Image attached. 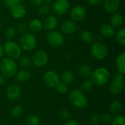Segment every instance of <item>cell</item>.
I'll return each instance as SVG.
<instances>
[{
    "mask_svg": "<svg viewBox=\"0 0 125 125\" xmlns=\"http://www.w3.org/2000/svg\"><path fill=\"white\" fill-rule=\"evenodd\" d=\"M110 73L108 69L103 67H100L94 70L92 73L91 81L93 84L98 86H105L110 79Z\"/></svg>",
    "mask_w": 125,
    "mask_h": 125,
    "instance_id": "1",
    "label": "cell"
},
{
    "mask_svg": "<svg viewBox=\"0 0 125 125\" xmlns=\"http://www.w3.org/2000/svg\"><path fill=\"white\" fill-rule=\"evenodd\" d=\"M69 100L73 105L78 109H83L88 106V100L82 90L75 89L69 94Z\"/></svg>",
    "mask_w": 125,
    "mask_h": 125,
    "instance_id": "2",
    "label": "cell"
},
{
    "mask_svg": "<svg viewBox=\"0 0 125 125\" xmlns=\"http://www.w3.org/2000/svg\"><path fill=\"white\" fill-rule=\"evenodd\" d=\"M18 67L14 59L10 58H4L0 62V72L5 78H12L17 73Z\"/></svg>",
    "mask_w": 125,
    "mask_h": 125,
    "instance_id": "3",
    "label": "cell"
},
{
    "mask_svg": "<svg viewBox=\"0 0 125 125\" xmlns=\"http://www.w3.org/2000/svg\"><path fill=\"white\" fill-rule=\"evenodd\" d=\"M4 53H5L8 58L12 59H16L20 58L22 50L20 45L12 40H7L5 42L4 46Z\"/></svg>",
    "mask_w": 125,
    "mask_h": 125,
    "instance_id": "4",
    "label": "cell"
},
{
    "mask_svg": "<svg viewBox=\"0 0 125 125\" xmlns=\"http://www.w3.org/2000/svg\"><path fill=\"white\" fill-rule=\"evenodd\" d=\"M19 45L21 50L25 51H31L34 50L37 45V38L33 34L26 32L21 37Z\"/></svg>",
    "mask_w": 125,
    "mask_h": 125,
    "instance_id": "5",
    "label": "cell"
},
{
    "mask_svg": "<svg viewBox=\"0 0 125 125\" xmlns=\"http://www.w3.org/2000/svg\"><path fill=\"white\" fill-rule=\"evenodd\" d=\"M46 41L53 48H60L64 43V37L61 32L53 30L47 34Z\"/></svg>",
    "mask_w": 125,
    "mask_h": 125,
    "instance_id": "6",
    "label": "cell"
},
{
    "mask_svg": "<svg viewBox=\"0 0 125 125\" xmlns=\"http://www.w3.org/2000/svg\"><path fill=\"white\" fill-rule=\"evenodd\" d=\"M91 52L93 57L97 60L105 59L108 53L107 46L101 42H94L91 47Z\"/></svg>",
    "mask_w": 125,
    "mask_h": 125,
    "instance_id": "7",
    "label": "cell"
},
{
    "mask_svg": "<svg viewBox=\"0 0 125 125\" xmlns=\"http://www.w3.org/2000/svg\"><path fill=\"white\" fill-rule=\"evenodd\" d=\"M49 60V56L48 53L43 50H39L36 51L31 58L32 64L38 68L42 67L45 65L47 64Z\"/></svg>",
    "mask_w": 125,
    "mask_h": 125,
    "instance_id": "8",
    "label": "cell"
},
{
    "mask_svg": "<svg viewBox=\"0 0 125 125\" xmlns=\"http://www.w3.org/2000/svg\"><path fill=\"white\" fill-rule=\"evenodd\" d=\"M125 86V76L124 74L117 73L110 84V92L113 94H119Z\"/></svg>",
    "mask_w": 125,
    "mask_h": 125,
    "instance_id": "9",
    "label": "cell"
},
{
    "mask_svg": "<svg viewBox=\"0 0 125 125\" xmlns=\"http://www.w3.org/2000/svg\"><path fill=\"white\" fill-rule=\"evenodd\" d=\"M70 7L68 0H55L52 4V11L56 15H64L67 13Z\"/></svg>",
    "mask_w": 125,
    "mask_h": 125,
    "instance_id": "10",
    "label": "cell"
},
{
    "mask_svg": "<svg viewBox=\"0 0 125 125\" xmlns=\"http://www.w3.org/2000/svg\"><path fill=\"white\" fill-rule=\"evenodd\" d=\"M43 81L50 88H55L60 82L59 75L53 70L47 71L43 75Z\"/></svg>",
    "mask_w": 125,
    "mask_h": 125,
    "instance_id": "11",
    "label": "cell"
},
{
    "mask_svg": "<svg viewBox=\"0 0 125 125\" xmlns=\"http://www.w3.org/2000/svg\"><path fill=\"white\" fill-rule=\"evenodd\" d=\"M86 9L81 5H75L70 11V18L75 22L82 21L86 17Z\"/></svg>",
    "mask_w": 125,
    "mask_h": 125,
    "instance_id": "12",
    "label": "cell"
},
{
    "mask_svg": "<svg viewBox=\"0 0 125 125\" xmlns=\"http://www.w3.org/2000/svg\"><path fill=\"white\" fill-rule=\"evenodd\" d=\"M78 29L76 22L73 20H66L61 25V31L65 34H74Z\"/></svg>",
    "mask_w": 125,
    "mask_h": 125,
    "instance_id": "13",
    "label": "cell"
},
{
    "mask_svg": "<svg viewBox=\"0 0 125 125\" xmlns=\"http://www.w3.org/2000/svg\"><path fill=\"white\" fill-rule=\"evenodd\" d=\"M103 2L105 10L111 14L116 12L121 5V0H103Z\"/></svg>",
    "mask_w": 125,
    "mask_h": 125,
    "instance_id": "14",
    "label": "cell"
},
{
    "mask_svg": "<svg viewBox=\"0 0 125 125\" xmlns=\"http://www.w3.org/2000/svg\"><path fill=\"white\" fill-rule=\"evenodd\" d=\"M58 24H59V20L57 17L53 15H49L47 17H45L44 22L42 23L43 27L49 31L55 30L56 28L58 26Z\"/></svg>",
    "mask_w": 125,
    "mask_h": 125,
    "instance_id": "15",
    "label": "cell"
},
{
    "mask_svg": "<svg viewBox=\"0 0 125 125\" xmlns=\"http://www.w3.org/2000/svg\"><path fill=\"white\" fill-rule=\"evenodd\" d=\"M10 13L15 19H22L26 14V10L23 5L20 4L10 8Z\"/></svg>",
    "mask_w": 125,
    "mask_h": 125,
    "instance_id": "16",
    "label": "cell"
},
{
    "mask_svg": "<svg viewBox=\"0 0 125 125\" xmlns=\"http://www.w3.org/2000/svg\"><path fill=\"white\" fill-rule=\"evenodd\" d=\"M21 93V89L18 85L12 84L9 86L6 90L7 97L10 100H16L19 97Z\"/></svg>",
    "mask_w": 125,
    "mask_h": 125,
    "instance_id": "17",
    "label": "cell"
},
{
    "mask_svg": "<svg viewBox=\"0 0 125 125\" xmlns=\"http://www.w3.org/2000/svg\"><path fill=\"white\" fill-rule=\"evenodd\" d=\"M42 27V21L40 18H34L29 22L28 25V30L31 34H36L40 32Z\"/></svg>",
    "mask_w": 125,
    "mask_h": 125,
    "instance_id": "18",
    "label": "cell"
},
{
    "mask_svg": "<svg viewBox=\"0 0 125 125\" xmlns=\"http://www.w3.org/2000/svg\"><path fill=\"white\" fill-rule=\"evenodd\" d=\"M110 23H111V25L114 29L121 28V26L124 23V17L121 13H119L118 12H114L111 16Z\"/></svg>",
    "mask_w": 125,
    "mask_h": 125,
    "instance_id": "19",
    "label": "cell"
},
{
    "mask_svg": "<svg viewBox=\"0 0 125 125\" xmlns=\"http://www.w3.org/2000/svg\"><path fill=\"white\" fill-rule=\"evenodd\" d=\"M100 34L105 38H111L115 35V29L111 24H104L100 27Z\"/></svg>",
    "mask_w": 125,
    "mask_h": 125,
    "instance_id": "20",
    "label": "cell"
},
{
    "mask_svg": "<svg viewBox=\"0 0 125 125\" xmlns=\"http://www.w3.org/2000/svg\"><path fill=\"white\" fill-rule=\"evenodd\" d=\"M116 68L119 73L125 74V52L119 53L116 59Z\"/></svg>",
    "mask_w": 125,
    "mask_h": 125,
    "instance_id": "21",
    "label": "cell"
},
{
    "mask_svg": "<svg viewBox=\"0 0 125 125\" xmlns=\"http://www.w3.org/2000/svg\"><path fill=\"white\" fill-rule=\"evenodd\" d=\"M81 40L86 44H91L94 42V34L89 30H83L80 34Z\"/></svg>",
    "mask_w": 125,
    "mask_h": 125,
    "instance_id": "22",
    "label": "cell"
},
{
    "mask_svg": "<svg viewBox=\"0 0 125 125\" xmlns=\"http://www.w3.org/2000/svg\"><path fill=\"white\" fill-rule=\"evenodd\" d=\"M15 75H16V80L18 82H21V83L29 81L31 77L30 72L26 69H23L17 72Z\"/></svg>",
    "mask_w": 125,
    "mask_h": 125,
    "instance_id": "23",
    "label": "cell"
},
{
    "mask_svg": "<svg viewBox=\"0 0 125 125\" xmlns=\"http://www.w3.org/2000/svg\"><path fill=\"white\" fill-rule=\"evenodd\" d=\"M61 79L62 81V83H64L66 85H70L74 80V75L71 71L67 70L62 74Z\"/></svg>",
    "mask_w": 125,
    "mask_h": 125,
    "instance_id": "24",
    "label": "cell"
},
{
    "mask_svg": "<svg viewBox=\"0 0 125 125\" xmlns=\"http://www.w3.org/2000/svg\"><path fill=\"white\" fill-rule=\"evenodd\" d=\"M123 108V105L120 100H114L110 105V111L112 114H116L122 111Z\"/></svg>",
    "mask_w": 125,
    "mask_h": 125,
    "instance_id": "25",
    "label": "cell"
},
{
    "mask_svg": "<svg viewBox=\"0 0 125 125\" xmlns=\"http://www.w3.org/2000/svg\"><path fill=\"white\" fill-rule=\"evenodd\" d=\"M51 12V7L45 4H42L38 7L37 14L41 17H47Z\"/></svg>",
    "mask_w": 125,
    "mask_h": 125,
    "instance_id": "26",
    "label": "cell"
},
{
    "mask_svg": "<svg viewBox=\"0 0 125 125\" xmlns=\"http://www.w3.org/2000/svg\"><path fill=\"white\" fill-rule=\"evenodd\" d=\"M115 36L116 38L117 42L122 45H125V28H120L116 33Z\"/></svg>",
    "mask_w": 125,
    "mask_h": 125,
    "instance_id": "27",
    "label": "cell"
},
{
    "mask_svg": "<svg viewBox=\"0 0 125 125\" xmlns=\"http://www.w3.org/2000/svg\"><path fill=\"white\" fill-rule=\"evenodd\" d=\"M78 73L81 76L86 78V77L89 76L91 74V68H90L89 65H88L86 64H83L79 67Z\"/></svg>",
    "mask_w": 125,
    "mask_h": 125,
    "instance_id": "28",
    "label": "cell"
},
{
    "mask_svg": "<svg viewBox=\"0 0 125 125\" xmlns=\"http://www.w3.org/2000/svg\"><path fill=\"white\" fill-rule=\"evenodd\" d=\"M16 33H17L16 29L12 26H10V27L7 28L5 31H4L5 37L8 40H11L12 39H13L16 36Z\"/></svg>",
    "mask_w": 125,
    "mask_h": 125,
    "instance_id": "29",
    "label": "cell"
},
{
    "mask_svg": "<svg viewBox=\"0 0 125 125\" xmlns=\"http://www.w3.org/2000/svg\"><path fill=\"white\" fill-rule=\"evenodd\" d=\"M19 64L21 66V67L24 69H27L31 66V60L28 56H23L19 60Z\"/></svg>",
    "mask_w": 125,
    "mask_h": 125,
    "instance_id": "30",
    "label": "cell"
},
{
    "mask_svg": "<svg viewBox=\"0 0 125 125\" xmlns=\"http://www.w3.org/2000/svg\"><path fill=\"white\" fill-rule=\"evenodd\" d=\"M26 125H39L40 119L36 115H30L26 119Z\"/></svg>",
    "mask_w": 125,
    "mask_h": 125,
    "instance_id": "31",
    "label": "cell"
},
{
    "mask_svg": "<svg viewBox=\"0 0 125 125\" xmlns=\"http://www.w3.org/2000/svg\"><path fill=\"white\" fill-rule=\"evenodd\" d=\"M112 125H125V117L122 115H119L116 116L114 119H112Z\"/></svg>",
    "mask_w": 125,
    "mask_h": 125,
    "instance_id": "32",
    "label": "cell"
},
{
    "mask_svg": "<svg viewBox=\"0 0 125 125\" xmlns=\"http://www.w3.org/2000/svg\"><path fill=\"white\" fill-rule=\"evenodd\" d=\"M93 88V83L90 80L85 81L82 84V91L90 92Z\"/></svg>",
    "mask_w": 125,
    "mask_h": 125,
    "instance_id": "33",
    "label": "cell"
},
{
    "mask_svg": "<svg viewBox=\"0 0 125 125\" xmlns=\"http://www.w3.org/2000/svg\"><path fill=\"white\" fill-rule=\"evenodd\" d=\"M22 108L19 105H16V106H14L12 110H11V115L13 117H18L21 115L22 114Z\"/></svg>",
    "mask_w": 125,
    "mask_h": 125,
    "instance_id": "34",
    "label": "cell"
},
{
    "mask_svg": "<svg viewBox=\"0 0 125 125\" xmlns=\"http://www.w3.org/2000/svg\"><path fill=\"white\" fill-rule=\"evenodd\" d=\"M23 0H4V4L7 8H12V7L21 4Z\"/></svg>",
    "mask_w": 125,
    "mask_h": 125,
    "instance_id": "35",
    "label": "cell"
},
{
    "mask_svg": "<svg viewBox=\"0 0 125 125\" xmlns=\"http://www.w3.org/2000/svg\"><path fill=\"white\" fill-rule=\"evenodd\" d=\"M56 88L58 92L60 93V94H64V93H66L67 91V89H68L67 88V85L64 84L62 82H59V84L56 86Z\"/></svg>",
    "mask_w": 125,
    "mask_h": 125,
    "instance_id": "36",
    "label": "cell"
},
{
    "mask_svg": "<svg viewBox=\"0 0 125 125\" xmlns=\"http://www.w3.org/2000/svg\"><path fill=\"white\" fill-rule=\"evenodd\" d=\"M27 30H28V26L24 23H20L17 26V31L18 32H20L21 34H22L26 33Z\"/></svg>",
    "mask_w": 125,
    "mask_h": 125,
    "instance_id": "37",
    "label": "cell"
},
{
    "mask_svg": "<svg viewBox=\"0 0 125 125\" xmlns=\"http://www.w3.org/2000/svg\"><path fill=\"white\" fill-rule=\"evenodd\" d=\"M100 118H101V120H102L104 123H105V124L110 123V122L112 121V119H113L111 115L110 114H108V113H103V114L101 115Z\"/></svg>",
    "mask_w": 125,
    "mask_h": 125,
    "instance_id": "38",
    "label": "cell"
},
{
    "mask_svg": "<svg viewBox=\"0 0 125 125\" xmlns=\"http://www.w3.org/2000/svg\"><path fill=\"white\" fill-rule=\"evenodd\" d=\"M59 116L63 120H67L70 118L71 114L70 112L67 110H62L59 113Z\"/></svg>",
    "mask_w": 125,
    "mask_h": 125,
    "instance_id": "39",
    "label": "cell"
},
{
    "mask_svg": "<svg viewBox=\"0 0 125 125\" xmlns=\"http://www.w3.org/2000/svg\"><path fill=\"white\" fill-rule=\"evenodd\" d=\"M90 121L93 125H97L99 123V121H100V117L97 114H94L90 116Z\"/></svg>",
    "mask_w": 125,
    "mask_h": 125,
    "instance_id": "40",
    "label": "cell"
},
{
    "mask_svg": "<svg viewBox=\"0 0 125 125\" xmlns=\"http://www.w3.org/2000/svg\"><path fill=\"white\" fill-rule=\"evenodd\" d=\"M29 2L34 7H39L42 4L45 0H28Z\"/></svg>",
    "mask_w": 125,
    "mask_h": 125,
    "instance_id": "41",
    "label": "cell"
},
{
    "mask_svg": "<svg viewBox=\"0 0 125 125\" xmlns=\"http://www.w3.org/2000/svg\"><path fill=\"white\" fill-rule=\"evenodd\" d=\"M87 3L92 6H97L103 3V0H86Z\"/></svg>",
    "mask_w": 125,
    "mask_h": 125,
    "instance_id": "42",
    "label": "cell"
},
{
    "mask_svg": "<svg viewBox=\"0 0 125 125\" xmlns=\"http://www.w3.org/2000/svg\"><path fill=\"white\" fill-rule=\"evenodd\" d=\"M64 125H79L78 123L75 120H68Z\"/></svg>",
    "mask_w": 125,
    "mask_h": 125,
    "instance_id": "43",
    "label": "cell"
},
{
    "mask_svg": "<svg viewBox=\"0 0 125 125\" xmlns=\"http://www.w3.org/2000/svg\"><path fill=\"white\" fill-rule=\"evenodd\" d=\"M5 81H6L5 77L3 76L2 75H0V86H2L3 84H4Z\"/></svg>",
    "mask_w": 125,
    "mask_h": 125,
    "instance_id": "44",
    "label": "cell"
},
{
    "mask_svg": "<svg viewBox=\"0 0 125 125\" xmlns=\"http://www.w3.org/2000/svg\"><path fill=\"white\" fill-rule=\"evenodd\" d=\"M45 1V4H46V5H48V6H52V4H53V0H45L44 1Z\"/></svg>",
    "mask_w": 125,
    "mask_h": 125,
    "instance_id": "45",
    "label": "cell"
},
{
    "mask_svg": "<svg viewBox=\"0 0 125 125\" xmlns=\"http://www.w3.org/2000/svg\"><path fill=\"white\" fill-rule=\"evenodd\" d=\"M4 55V49H3V46H1L0 45V59Z\"/></svg>",
    "mask_w": 125,
    "mask_h": 125,
    "instance_id": "46",
    "label": "cell"
},
{
    "mask_svg": "<svg viewBox=\"0 0 125 125\" xmlns=\"http://www.w3.org/2000/svg\"><path fill=\"white\" fill-rule=\"evenodd\" d=\"M1 23H2V21H1L0 20V25H1Z\"/></svg>",
    "mask_w": 125,
    "mask_h": 125,
    "instance_id": "47",
    "label": "cell"
},
{
    "mask_svg": "<svg viewBox=\"0 0 125 125\" xmlns=\"http://www.w3.org/2000/svg\"><path fill=\"white\" fill-rule=\"evenodd\" d=\"M122 1H125V0H122Z\"/></svg>",
    "mask_w": 125,
    "mask_h": 125,
    "instance_id": "48",
    "label": "cell"
}]
</instances>
